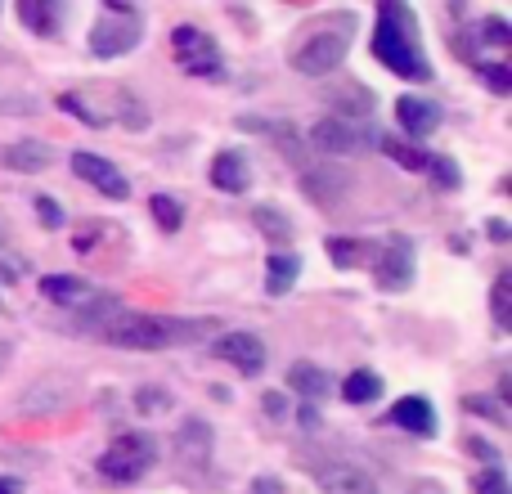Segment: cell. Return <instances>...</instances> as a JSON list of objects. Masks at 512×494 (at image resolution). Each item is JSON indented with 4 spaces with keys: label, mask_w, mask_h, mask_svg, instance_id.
<instances>
[{
    "label": "cell",
    "mask_w": 512,
    "mask_h": 494,
    "mask_svg": "<svg viewBox=\"0 0 512 494\" xmlns=\"http://www.w3.org/2000/svg\"><path fill=\"white\" fill-rule=\"evenodd\" d=\"M387 418H391L396 427H405V432H414V436H432V432H436V414H432V405H427L423 396L396 400Z\"/></svg>",
    "instance_id": "cell-17"
},
{
    "label": "cell",
    "mask_w": 512,
    "mask_h": 494,
    "mask_svg": "<svg viewBox=\"0 0 512 494\" xmlns=\"http://www.w3.org/2000/svg\"><path fill=\"white\" fill-rule=\"evenodd\" d=\"M472 494H512V486H508L504 472L490 468V472H481V477H477V486H472Z\"/></svg>",
    "instance_id": "cell-32"
},
{
    "label": "cell",
    "mask_w": 512,
    "mask_h": 494,
    "mask_svg": "<svg viewBox=\"0 0 512 494\" xmlns=\"http://www.w3.org/2000/svg\"><path fill=\"white\" fill-rule=\"evenodd\" d=\"M468 450L477 454V459H486V463H495V459H499V450H495V445H490V441H477V436H472V441H468Z\"/></svg>",
    "instance_id": "cell-38"
},
{
    "label": "cell",
    "mask_w": 512,
    "mask_h": 494,
    "mask_svg": "<svg viewBox=\"0 0 512 494\" xmlns=\"http://www.w3.org/2000/svg\"><path fill=\"white\" fill-rule=\"evenodd\" d=\"M319 490L324 494H378L369 472L351 468V463H333V468L319 472Z\"/></svg>",
    "instance_id": "cell-16"
},
{
    "label": "cell",
    "mask_w": 512,
    "mask_h": 494,
    "mask_svg": "<svg viewBox=\"0 0 512 494\" xmlns=\"http://www.w3.org/2000/svg\"><path fill=\"white\" fill-rule=\"evenodd\" d=\"M378 283L387 292H400L414 283V243L409 239H387L378 252Z\"/></svg>",
    "instance_id": "cell-10"
},
{
    "label": "cell",
    "mask_w": 512,
    "mask_h": 494,
    "mask_svg": "<svg viewBox=\"0 0 512 494\" xmlns=\"http://www.w3.org/2000/svg\"><path fill=\"white\" fill-rule=\"evenodd\" d=\"M149 212H153V221H158L167 234H176L180 221H185V207H180L171 194H153V198H149Z\"/></svg>",
    "instance_id": "cell-29"
},
{
    "label": "cell",
    "mask_w": 512,
    "mask_h": 494,
    "mask_svg": "<svg viewBox=\"0 0 512 494\" xmlns=\"http://www.w3.org/2000/svg\"><path fill=\"white\" fill-rule=\"evenodd\" d=\"M140 18L135 14H117V18H104V23H95V32H90V50L99 54V59H117V54L135 50L140 45Z\"/></svg>",
    "instance_id": "cell-7"
},
{
    "label": "cell",
    "mask_w": 512,
    "mask_h": 494,
    "mask_svg": "<svg viewBox=\"0 0 512 494\" xmlns=\"http://www.w3.org/2000/svg\"><path fill=\"white\" fill-rule=\"evenodd\" d=\"M297 423L306 427V432H315V427H319V414H315L310 405H301V409H297Z\"/></svg>",
    "instance_id": "cell-39"
},
{
    "label": "cell",
    "mask_w": 512,
    "mask_h": 494,
    "mask_svg": "<svg viewBox=\"0 0 512 494\" xmlns=\"http://www.w3.org/2000/svg\"><path fill=\"white\" fill-rule=\"evenodd\" d=\"M171 405V396L167 391H140V409L149 414V409H167Z\"/></svg>",
    "instance_id": "cell-36"
},
{
    "label": "cell",
    "mask_w": 512,
    "mask_h": 494,
    "mask_svg": "<svg viewBox=\"0 0 512 494\" xmlns=\"http://www.w3.org/2000/svg\"><path fill=\"white\" fill-rule=\"evenodd\" d=\"M373 59H382V68H391L405 81H427L432 63L423 54L414 27V9L405 0H382L378 5V27H373Z\"/></svg>",
    "instance_id": "cell-1"
},
{
    "label": "cell",
    "mask_w": 512,
    "mask_h": 494,
    "mask_svg": "<svg viewBox=\"0 0 512 494\" xmlns=\"http://www.w3.org/2000/svg\"><path fill=\"white\" fill-rule=\"evenodd\" d=\"M288 387L297 391V396H306V400H324L328 391H333V378H328L319 364H310V360H297L288 369Z\"/></svg>",
    "instance_id": "cell-20"
},
{
    "label": "cell",
    "mask_w": 512,
    "mask_h": 494,
    "mask_svg": "<svg viewBox=\"0 0 512 494\" xmlns=\"http://www.w3.org/2000/svg\"><path fill=\"white\" fill-rule=\"evenodd\" d=\"M171 50H176V63L189 72V77H216L221 72V45L203 32V27H176L171 32Z\"/></svg>",
    "instance_id": "cell-6"
},
{
    "label": "cell",
    "mask_w": 512,
    "mask_h": 494,
    "mask_svg": "<svg viewBox=\"0 0 512 494\" xmlns=\"http://www.w3.org/2000/svg\"><path fill=\"white\" fill-rule=\"evenodd\" d=\"M297 274H301V261H297V256L274 252L270 261H265V288H270V297H283V292H292Z\"/></svg>",
    "instance_id": "cell-22"
},
{
    "label": "cell",
    "mask_w": 512,
    "mask_h": 494,
    "mask_svg": "<svg viewBox=\"0 0 512 494\" xmlns=\"http://www.w3.org/2000/svg\"><path fill=\"white\" fill-rule=\"evenodd\" d=\"M310 144L328 158H355V153L373 149V126H360V122H346V117H319L310 126Z\"/></svg>",
    "instance_id": "cell-4"
},
{
    "label": "cell",
    "mask_w": 512,
    "mask_h": 494,
    "mask_svg": "<svg viewBox=\"0 0 512 494\" xmlns=\"http://www.w3.org/2000/svg\"><path fill=\"white\" fill-rule=\"evenodd\" d=\"M153 459H158V441L149 432H126L108 445V454L99 459V472L108 481H117V486H131L153 468Z\"/></svg>",
    "instance_id": "cell-3"
},
{
    "label": "cell",
    "mask_w": 512,
    "mask_h": 494,
    "mask_svg": "<svg viewBox=\"0 0 512 494\" xmlns=\"http://www.w3.org/2000/svg\"><path fill=\"white\" fill-rule=\"evenodd\" d=\"M41 292L50 301H59V306H81V301L90 297L86 279H77V274H45L41 279Z\"/></svg>",
    "instance_id": "cell-21"
},
{
    "label": "cell",
    "mask_w": 512,
    "mask_h": 494,
    "mask_svg": "<svg viewBox=\"0 0 512 494\" xmlns=\"http://www.w3.org/2000/svg\"><path fill=\"white\" fill-rule=\"evenodd\" d=\"M486 81H490V86H495V95H508V86H512L508 68H486Z\"/></svg>",
    "instance_id": "cell-37"
},
{
    "label": "cell",
    "mask_w": 512,
    "mask_h": 494,
    "mask_svg": "<svg viewBox=\"0 0 512 494\" xmlns=\"http://www.w3.org/2000/svg\"><path fill=\"white\" fill-rule=\"evenodd\" d=\"M409 494H441V486H436V481H418V486L409 490Z\"/></svg>",
    "instance_id": "cell-43"
},
{
    "label": "cell",
    "mask_w": 512,
    "mask_h": 494,
    "mask_svg": "<svg viewBox=\"0 0 512 494\" xmlns=\"http://www.w3.org/2000/svg\"><path fill=\"white\" fill-rule=\"evenodd\" d=\"M252 494H279V481H274V477L256 481V486H252Z\"/></svg>",
    "instance_id": "cell-40"
},
{
    "label": "cell",
    "mask_w": 512,
    "mask_h": 494,
    "mask_svg": "<svg viewBox=\"0 0 512 494\" xmlns=\"http://www.w3.org/2000/svg\"><path fill=\"white\" fill-rule=\"evenodd\" d=\"M463 409H468V414L490 418V423H499V427L508 423V409L499 405V400H490V396H468V400H463Z\"/></svg>",
    "instance_id": "cell-31"
},
{
    "label": "cell",
    "mask_w": 512,
    "mask_h": 494,
    "mask_svg": "<svg viewBox=\"0 0 512 494\" xmlns=\"http://www.w3.org/2000/svg\"><path fill=\"white\" fill-rule=\"evenodd\" d=\"M99 99H104V104H95V90H68V95H59V108L63 113H72L77 122L104 131V126L117 122V90H104Z\"/></svg>",
    "instance_id": "cell-9"
},
{
    "label": "cell",
    "mask_w": 512,
    "mask_h": 494,
    "mask_svg": "<svg viewBox=\"0 0 512 494\" xmlns=\"http://www.w3.org/2000/svg\"><path fill=\"white\" fill-rule=\"evenodd\" d=\"M481 41H490V45H508V41H512V32H508L504 18H486V23H481Z\"/></svg>",
    "instance_id": "cell-35"
},
{
    "label": "cell",
    "mask_w": 512,
    "mask_h": 494,
    "mask_svg": "<svg viewBox=\"0 0 512 494\" xmlns=\"http://www.w3.org/2000/svg\"><path fill=\"white\" fill-rule=\"evenodd\" d=\"M382 153H387L396 167H405V171H427V162H432L418 144H409V140H382Z\"/></svg>",
    "instance_id": "cell-26"
},
{
    "label": "cell",
    "mask_w": 512,
    "mask_h": 494,
    "mask_svg": "<svg viewBox=\"0 0 512 494\" xmlns=\"http://www.w3.org/2000/svg\"><path fill=\"white\" fill-rule=\"evenodd\" d=\"M490 310H495V324L508 328L512 324V270H504L495 279V292H490Z\"/></svg>",
    "instance_id": "cell-30"
},
{
    "label": "cell",
    "mask_w": 512,
    "mask_h": 494,
    "mask_svg": "<svg viewBox=\"0 0 512 494\" xmlns=\"http://www.w3.org/2000/svg\"><path fill=\"white\" fill-rule=\"evenodd\" d=\"M427 171H432V180H436V185H445V189L459 185V171H454L450 158H432V162H427Z\"/></svg>",
    "instance_id": "cell-34"
},
{
    "label": "cell",
    "mask_w": 512,
    "mask_h": 494,
    "mask_svg": "<svg viewBox=\"0 0 512 494\" xmlns=\"http://www.w3.org/2000/svg\"><path fill=\"white\" fill-rule=\"evenodd\" d=\"M72 171H77V180L95 185L104 198H117V203H122V198L131 194V180H126L108 158H99V153H72Z\"/></svg>",
    "instance_id": "cell-8"
},
{
    "label": "cell",
    "mask_w": 512,
    "mask_h": 494,
    "mask_svg": "<svg viewBox=\"0 0 512 494\" xmlns=\"http://www.w3.org/2000/svg\"><path fill=\"white\" fill-rule=\"evenodd\" d=\"M328 256H333V265H360L369 261V239H351V234L328 239Z\"/></svg>",
    "instance_id": "cell-27"
},
{
    "label": "cell",
    "mask_w": 512,
    "mask_h": 494,
    "mask_svg": "<svg viewBox=\"0 0 512 494\" xmlns=\"http://www.w3.org/2000/svg\"><path fill=\"white\" fill-rule=\"evenodd\" d=\"M176 450L185 454V463L207 468V459H212V427H207L203 418H189V423L176 432Z\"/></svg>",
    "instance_id": "cell-19"
},
{
    "label": "cell",
    "mask_w": 512,
    "mask_h": 494,
    "mask_svg": "<svg viewBox=\"0 0 512 494\" xmlns=\"http://www.w3.org/2000/svg\"><path fill=\"white\" fill-rule=\"evenodd\" d=\"M59 405H68V387H59V382H32L27 387V396H23V414H50V409H59Z\"/></svg>",
    "instance_id": "cell-23"
},
{
    "label": "cell",
    "mask_w": 512,
    "mask_h": 494,
    "mask_svg": "<svg viewBox=\"0 0 512 494\" xmlns=\"http://www.w3.org/2000/svg\"><path fill=\"white\" fill-rule=\"evenodd\" d=\"M104 333H108V342L122 346V351H162V346H171L167 319L140 315V310H122V315H113V324H108Z\"/></svg>",
    "instance_id": "cell-5"
},
{
    "label": "cell",
    "mask_w": 512,
    "mask_h": 494,
    "mask_svg": "<svg viewBox=\"0 0 512 494\" xmlns=\"http://www.w3.org/2000/svg\"><path fill=\"white\" fill-rule=\"evenodd\" d=\"M252 221H256V230H261L265 239H274V243H288L292 239V221L274 203H256L252 207Z\"/></svg>",
    "instance_id": "cell-24"
},
{
    "label": "cell",
    "mask_w": 512,
    "mask_h": 494,
    "mask_svg": "<svg viewBox=\"0 0 512 494\" xmlns=\"http://www.w3.org/2000/svg\"><path fill=\"white\" fill-rule=\"evenodd\" d=\"M396 122L405 126V135L423 140V135H432L436 126H441V104H432V99H423V95H400Z\"/></svg>",
    "instance_id": "cell-12"
},
{
    "label": "cell",
    "mask_w": 512,
    "mask_h": 494,
    "mask_svg": "<svg viewBox=\"0 0 512 494\" xmlns=\"http://www.w3.org/2000/svg\"><path fill=\"white\" fill-rule=\"evenodd\" d=\"M54 162V149L41 140H14L0 149V167L18 171V176H36V171H45Z\"/></svg>",
    "instance_id": "cell-13"
},
{
    "label": "cell",
    "mask_w": 512,
    "mask_h": 494,
    "mask_svg": "<svg viewBox=\"0 0 512 494\" xmlns=\"http://www.w3.org/2000/svg\"><path fill=\"white\" fill-rule=\"evenodd\" d=\"M212 351L221 355V360H230L239 373H248V378L265 369V342L256 333H225Z\"/></svg>",
    "instance_id": "cell-11"
},
{
    "label": "cell",
    "mask_w": 512,
    "mask_h": 494,
    "mask_svg": "<svg viewBox=\"0 0 512 494\" xmlns=\"http://www.w3.org/2000/svg\"><path fill=\"white\" fill-rule=\"evenodd\" d=\"M373 113V95L360 86H342V95H337V113L333 117H346V122H355V117Z\"/></svg>",
    "instance_id": "cell-28"
},
{
    "label": "cell",
    "mask_w": 512,
    "mask_h": 494,
    "mask_svg": "<svg viewBox=\"0 0 512 494\" xmlns=\"http://www.w3.org/2000/svg\"><path fill=\"white\" fill-rule=\"evenodd\" d=\"M351 32H355V23L342 14V18H337V32H333V27H328V32H315L310 41H301L297 50H292V68H297L301 77H328V72L346 59Z\"/></svg>",
    "instance_id": "cell-2"
},
{
    "label": "cell",
    "mask_w": 512,
    "mask_h": 494,
    "mask_svg": "<svg viewBox=\"0 0 512 494\" xmlns=\"http://www.w3.org/2000/svg\"><path fill=\"white\" fill-rule=\"evenodd\" d=\"M0 279L14 283V279H18V265H0Z\"/></svg>",
    "instance_id": "cell-44"
},
{
    "label": "cell",
    "mask_w": 512,
    "mask_h": 494,
    "mask_svg": "<svg viewBox=\"0 0 512 494\" xmlns=\"http://www.w3.org/2000/svg\"><path fill=\"white\" fill-rule=\"evenodd\" d=\"M490 239H495V243H508V225H504V221H490Z\"/></svg>",
    "instance_id": "cell-41"
},
{
    "label": "cell",
    "mask_w": 512,
    "mask_h": 494,
    "mask_svg": "<svg viewBox=\"0 0 512 494\" xmlns=\"http://www.w3.org/2000/svg\"><path fill=\"white\" fill-rule=\"evenodd\" d=\"M0 494H23V486L14 477H0Z\"/></svg>",
    "instance_id": "cell-42"
},
{
    "label": "cell",
    "mask_w": 512,
    "mask_h": 494,
    "mask_svg": "<svg viewBox=\"0 0 512 494\" xmlns=\"http://www.w3.org/2000/svg\"><path fill=\"white\" fill-rule=\"evenodd\" d=\"M342 396L351 400V405H369V400L382 396V378L378 373H369V369H355L351 378L342 382Z\"/></svg>",
    "instance_id": "cell-25"
},
{
    "label": "cell",
    "mask_w": 512,
    "mask_h": 494,
    "mask_svg": "<svg viewBox=\"0 0 512 494\" xmlns=\"http://www.w3.org/2000/svg\"><path fill=\"white\" fill-rule=\"evenodd\" d=\"M14 9H18V23L32 36H59L63 0H14Z\"/></svg>",
    "instance_id": "cell-14"
},
{
    "label": "cell",
    "mask_w": 512,
    "mask_h": 494,
    "mask_svg": "<svg viewBox=\"0 0 512 494\" xmlns=\"http://www.w3.org/2000/svg\"><path fill=\"white\" fill-rule=\"evenodd\" d=\"M301 189H306L319 207H337L342 203V194L351 189V180H346L342 171H333V167H319V171H306V176H301Z\"/></svg>",
    "instance_id": "cell-18"
},
{
    "label": "cell",
    "mask_w": 512,
    "mask_h": 494,
    "mask_svg": "<svg viewBox=\"0 0 512 494\" xmlns=\"http://www.w3.org/2000/svg\"><path fill=\"white\" fill-rule=\"evenodd\" d=\"M36 221H41L45 225V230H59V225H63V207L59 203H54V198H36Z\"/></svg>",
    "instance_id": "cell-33"
},
{
    "label": "cell",
    "mask_w": 512,
    "mask_h": 494,
    "mask_svg": "<svg viewBox=\"0 0 512 494\" xmlns=\"http://www.w3.org/2000/svg\"><path fill=\"white\" fill-rule=\"evenodd\" d=\"M212 185L225 189V194H248V185H252L248 158H243V153H234V149L216 153V158H212Z\"/></svg>",
    "instance_id": "cell-15"
}]
</instances>
